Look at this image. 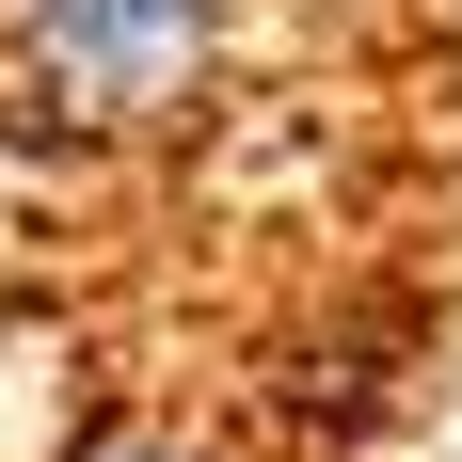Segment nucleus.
<instances>
[{"instance_id":"obj_2","label":"nucleus","mask_w":462,"mask_h":462,"mask_svg":"<svg viewBox=\"0 0 462 462\" xmlns=\"http://www.w3.org/2000/svg\"><path fill=\"white\" fill-rule=\"evenodd\" d=\"M64 462H224V447H191V430H80Z\"/></svg>"},{"instance_id":"obj_1","label":"nucleus","mask_w":462,"mask_h":462,"mask_svg":"<svg viewBox=\"0 0 462 462\" xmlns=\"http://www.w3.org/2000/svg\"><path fill=\"white\" fill-rule=\"evenodd\" d=\"M224 48H239V0H0V96H16V128L80 143V160L208 128Z\"/></svg>"}]
</instances>
